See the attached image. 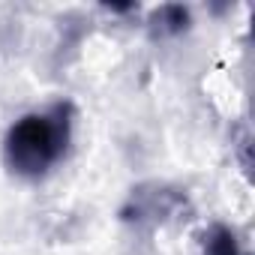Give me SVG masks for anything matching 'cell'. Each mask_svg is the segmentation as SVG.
<instances>
[{"mask_svg": "<svg viewBox=\"0 0 255 255\" xmlns=\"http://www.w3.org/2000/svg\"><path fill=\"white\" fill-rule=\"evenodd\" d=\"M72 138V105L54 102L18 117L3 135V165L21 180L45 177L66 153Z\"/></svg>", "mask_w": 255, "mask_h": 255, "instance_id": "cell-1", "label": "cell"}, {"mask_svg": "<svg viewBox=\"0 0 255 255\" xmlns=\"http://www.w3.org/2000/svg\"><path fill=\"white\" fill-rule=\"evenodd\" d=\"M189 24H192V12H189V6H183V3H162V6L153 9L150 18H147V30H150V36H156V39L180 36V33L189 30Z\"/></svg>", "mask_w": 255, "mask_h": 255, "instance_id": "cell-3", "label": "cell"}, {"mask_svg": "<svg viewBox=\"0 0 255 255\" xmlns=\"http://www.w3.org/2000/svg\"><path fill=\"white\" fill-rule=\"evenodd\" d=\"M186 195L174 186H165V183H141L129 192L126 198L120 216L126 222H150V225H162L174 216H180V210H186Z\"/></svg>", "mask_w": 255, "mask_h": 255, "instance_id": "cell-2", "label": "cell"}, {"mask_svg": "<svg viewBox=\"0 0 255 255\" xmlns=\"http://www.w3.org/2000/svg\"><path fill=\"white\" fill-rule=\"evenodd\" d=\"M201 255H240L234 231L222 222L210 225L204 231V240H201Z\"/></svg>", "mask_w": 255, "mask_h": 255, "instance_id": "cell-4", "label": "cell"}]
</instances>
